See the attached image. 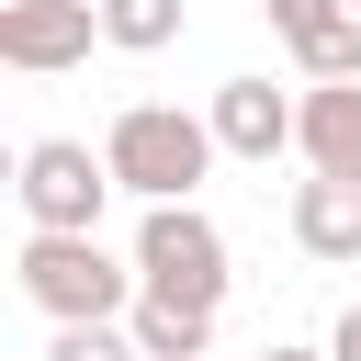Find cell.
<instances>
[{
  "label": "cell",
  "mask_w": 361,
  "mask_h": 361,
  "mask_svg": "<svg viewBox=\"0 0 361 361\" xmlns=\"http://www.w3.org/2000/svg\"><path fill=\"white\" fill-rule=\"evenodd\" d=\"M293 147H305V169H316V180H361V79H338V90H305V124H293Z\"/></svg>",
  "instance_id": "cell-8"
},
{
  "label": "cell",
  "mask_w": 361,
  "mask_h": 361,
  "mask_svg": "<svg viewBox=\"0 0 361 361\" xmlns=\"http://www.w3.org/2000/svg\"><path fill=\"white\" fill-rule=\"evenodd\" d=\"M102 158H113V192L192 203V180H203L226 147H214V113H180V102H124V113H113V135H102Z\"/></svg>",
  "instance_id": "cell-1"
},
{
  "label": "cell",
  "mask_w": 361,
  "mask_h": 361,
  "mask_svg": "<svg viewBox=\"0 0 361 361\" xmlns=\"http://www.w3.org/2000/svg\"><path fill=\"white\" fill-rule=\"evenodd\" d=\"M90 34H102V0H0V68H23V79L79 68Z\"/></svg>",
  "instance_id": "cell-5"
},
{
  "label": "cell",
  "mask_w": 361,
  "mask_h": 361,
  "mask_svg": "<svg viewBox=\"0 0 361 361\" xmlns=\"http://www.w3.org/2000/svg\"><path fill=\"white\" fill-rule=\"evenodd\" d=\"M293 124H305V102L271 90V79H226V90H214V147H226V158H282Z\"/></svg>",
  "instance_id": "cell-6"
},
{
  "label": "cell",
  "mask_w": 361,
  "mask_h": 361,
  "mask_svg": "<svg viewBox=\"0 0 361 361\" xmlns=\"http://www.w3.org/2000/svg\"><path fill=\"white\" fill-rule=\"evenodd\" d=\"M350 23H361V0H350Z\"/></svg>",
  "instance_id": "cell-16"
},
{
  "label": "cell",
  "mask_w": 361,
  "mask_h": 361,
  "mask_svg": "<svg viewBox=\"0 0 361 361\" xmlns=\"http://www.w3.org/2000/svg\"><path fill=\"white\" fill-rule=\"evenodd\" d=\"M102 45H124V56L180 45V0H102Z\"/></svg>",
  "instance_id": "cell-10"
},
{
  "label": "cell",
  "mask_w": 361,
  "mask_h": 361,
  "mask_svg": "<svg viewBox=\"0 0 361 361\" xmlns=\"http://www.w3.org/2000/svg\"><path fill=\"white\" fill-rule=\"evenodd\" d=\"M135 282L147 293H169V305H226V226L203 214V203H147V226H135Z\"/></svg>",
  "instance_id": "cell-3"
},
{
  "label": "cell",
  "mask_w": 361,
  "mask_h": 361,
  "mask_svg": "<svg viewBox=\"0 0 361 361\" xmlns=\"http://www.w3.org/2000/svg\"><path fill=\"white\" fill-rule=\"evenodd\" d=\"M45 361H147V350H135L124 327H56V350H45Z\"/></svg>",
  "instance_id": "cell-12"
},
{
  "label": "cell",
  "mask_w": 361,
  "mask_h": 361,
  "mask_svg": "<svg viewBox=\"0 0 361 361\" xmlns=\"http://www.w3.org/2000/svg\"><path fill=\"white\" fill-rule=\"evenodd\" d=\"M259 361H327V350H259Z\"/></svg>",
  "instance_id": "cell-15"
},
{
  "label": "cell",
  "mask_w": 361,
  "mask_h": 361,
  "mask_svg": "<svg viewBox=\"0 0 361 361\" xmlns=\"http://www.w3.org/2000/svg\"><path fill=\"white\" fill-rule=\"evenodd\" d=\"M124 338H135L147 361H203V350H214V316H203V305H169V293H135Z\"/></svg>",
  "instance_id": "cell-9"
},
{
  "label": "cell",
  "mask_w": 361,
  "mask_h": 361,
  "mask_svg": "<svg viewBox=\"0 0 361 361\" xmlns=\"http://www.w3.org/2000/svg\"><path fill=\"white\" fill-rule=\"evenodd\" d=\"M293 248L350 271L361 259V180H293Z\"/></svg>",
  "instance_id": "cell-7"
},
{
  "label": "cell",
  "mask_w": 361,
  "mask_h": 361,
  "mask_svg": "<svg viewBox=\"0 0 361 361\" xmlns=\"http://www.w3.org/2000/svg\"><path fill=\"white\" fill-rule=\"evenodd\" d=\"M293 68H305V90H338V79H361V23L338 11L327 34H305V45H293Z\"/></svg>",
  "instance_id": "cell-11"
},
{
  "label": "cell",
  "mask_w": 361,
  "mask_h": 361,
  "mask_svg": "<svg viewBox=\"0 0 361 361\" xmlns=\"http://www.w3.org/2000/svg\"><path fill=\"white\" fill-rule=\"evenodd\" d=\"M327 361H361V305L338 316V338H327Z\"/></svg>",
  "instance_id": "cell-14"
},
{
  "label": "cell",
  "mask_w": 361,
  "mask_h": 361,
  "mask_svg": "<svg viewBox=\"0 0 361 361\" xmlns=\"http://www.w3.org/2000/svg\"><path fill=\"white\" fill-rule=\"evenodd\" d=\"M11 271H23V293H34L56 327H124V316H135V293H147V282H135V259H113L102 237H23V259H11Z\"/></svg>",
  "instance_id": "cell-2"
},
{
  "label": "cell",
  "mask_w": 361,
  "mask_h": 361,
  "mask_svg": "<svg viewBox=\"0 0 361 361\" xmlns=\"http://www.w3.org/2000/svg\"><path fill=\"white\" fill-rule=\"evenodd\" d=\"M11 192H23L34 237H102V203H113V158H90L79 135H34Z\"/></svg>",
  "instance_id": "cell-4"
},
{
  "label": "cell",
  "mask_w": 361,
  "mask_h": 361,
  "mask_svg": "<svg viewBox=\"0 0 361 361\" xmlns=\"http://www.w3.org/2000/svg\"><path fill=\"white\" fill-rule=\"evenodd\" d=\"M350 0H271V23H282V45H305V34H327Z\"/></svg>",
  "instance_id": "cell-13"
}]
</instances>
